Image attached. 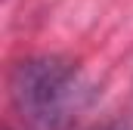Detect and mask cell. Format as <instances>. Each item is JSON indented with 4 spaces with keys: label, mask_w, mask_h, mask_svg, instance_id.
Listing matches in <instances>:
<instances>
[{
    "label": "cell",
    "mask_w": 133,
    "mask_h": 130,
    "mask_svg": "<svg viewBox=\"0 0 133 130\" xmlns=\"http://www.w3.org/2000/svg\"><path fill=\"white\" fill-rule=\"evenodd\" d=\"M93 130H133V121H127V118H111L105 124H96Z\"/></svg>",
    "instance_id": "7a4b0ae2"
},
{
    "label": "cell",
    "mask_w": 133,
    "mask_h": 130,
    "mask_svg": "<svg viewBox=\"0 0 133 130\" xmlns=\"http://www.w3.org/2000/svg\"><path fill=\"white\" fill-rule=\"evenodd\" d=\"M6 90L25 130H71L93 99L81 65L62 53L19 59L9 68Z\"/></svg>",
    "instance_id": "6da1fadb"
}]
</instances>
